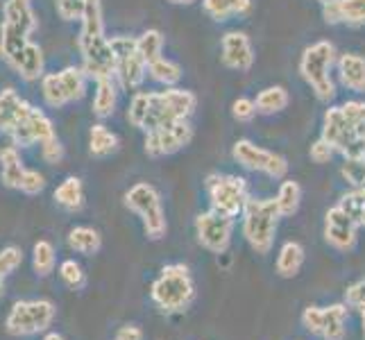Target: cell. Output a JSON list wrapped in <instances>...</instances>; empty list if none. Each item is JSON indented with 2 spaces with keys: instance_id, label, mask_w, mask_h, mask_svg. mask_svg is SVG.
<instances>
[{
  "instance_id": "obj_1",
  "label": "cell",
  "mask_w": 365,
  "mask_h": 340,
  "mask_svg": "<svg viewBox=\"0 0 365 340\" xmlns=\"http://www.w3.org/2000/svg\"><path fill=\"white\" fill-rule=\"evenodd\" d=\"M197 107L193 91L166 86L163 91H136L128 107V120L145 134L188 118Z\"/></svg>"
},
{
  "instance_id": "obj_2",
  "label": "cell",
  "mask_w": 365,
  "mask_h": 340,
  "mask_svg": "<svg viewBox=\"0 0 365 340\" xmlns=\"http://www.w3.org/2000/svg\"><path fill=\"white\" fill-rule=\"evenodd\" d=\"M82 28L78 34V48L82 55V68L89 80L114 78L116 59L111 50L109 36L105 34V16H103V0H89L80 21Z\"/></svg>"
},
{
  "instance_id": "obj_3",
  "label": "cell",
  "mask_w": 365,
  "mask_h": 340,
  "mask_svg": "<svg viewBox=\"0 0 365 340\" xmlns=\"http://www.w3.org/2000/svg\"><path fill=\"white\" fill-rule=\"evenodd\" d=\"M322 138L343 157H365V103H347L329 107L322 116Z\"/></svg>"
},
{
  "instance_id": "obj_4",
  "label": "cell",
  "mask_w": 365,
  "mask_h": 340,
  "mask_svg": "<svg viewBox=\"0 0 365 340\" xmlns=\"http://www.w3.org/2000/svg\"><path fill=\"white\" fill-rule=\"evenodd\" d=\"M150 297H153L155 306L161 313H166V316L186 313L195 302V284L191 270L184 263L163 266L161 274L153 282V288H150Z\"/></svg>"
},
{
  "instance_id": "obj_5",
  "label": "cell",
  "mask_w": 365,
  "mask_h": 340,
  "mask_svg": "<svg viewBox=\"0 0 365 340\" xmlns=\"http://www.w3.org/2000/svg\"><path fill=\"white\" fill-rule=\"evenodd\" d=\"M336 61V46L331 41H316L299 57V75L318 100L329 103L336 96V84L331 80V66Z\"/></svg>"
},
{
  "instance_id": "obj_6",
  "label": "cell",
  "mask_w": 365,
  "mask_h": 340,
  "mask_svg": "<svg viewBox=\"0 0 365 340\" xmlns=\"http://www.w3.org/2000/svg\"><path fill=\"white\" fill-rule=\"evenodd\" d=\"M279 218L282 213L274 200H247L243 209V236L257 254H268L272 249Z\"/></svg>"
},
{
  "instance_id": "obj_7",
  "label": "cell",
  "mask_w": 365,
  "mask_h": 340,
  "mask_svg": "<svg viewBox=\"0 0 365 340\" xmlns=\"http://www.w3.org/2000/svg\"><path fill=\"white\" fill-rule=\"evenodd\" d=\"M55 318H57V309L50 299H19L11 304L7 313L5 329L9 336L16 338L39 336L50 331Z\"/></svg>"
},
{
  "instance_id": "obj_8",
  "label": "cell",
  "mask_w": 365,
  "mask_h": 340,
  "mask_svg": "<svg viewBox=\"0 0 365 340\" xmlns=\"http://www.w3.org/2000/svg\"><path fill=\"white\" fill-rule=\"evenodd\" d=\"M125 207L136 213L143 222V232L150 241H161L168 232L166 211L161 205L159 191L148 182H136L128 193H125Z\"/></svg>"
},
{
  "instance_id": "obj_9",
  "label": "cell",
  "mask_w": 365,
  "mask_h": 340,
  "mask_svg": "<svg viewBox=\"0 0 365 340\" xmlns=\"http://www.w3.org/2000/svg\"><path fill=\"white\" fill-rule=\"evenodd\" d=\"M207 193H209V202L211 209L222 213L227 218H238L243 216V209L247 205V182L238 175H220V172H211L207 182Z\"/></svg>"
},
{
  "instance_id": "obj_10",
  "label": "cell",
  "mask_w": 365,
  "mask_h": 340,
  "mask_svg": "<svg viewBox=\"0 0 365 340\" xmlns=\"http://www.w3.org/2000/svg\"><path fill=\"white\" fill-rule=\"evenodd\" d=\"M86 73L82 66H66L59 73H48L41 78V96L48 107L61 109L78 103L86 93Z\"/></svg>"
},
{
  "instance_id": "obj_11",
  "label": "cell",
  "mask_w": 365,
  "mask_h": 340,
  "mask_svg": "<svg viewBox=\"0 0 365 340\" xmlns=\"http://www.w3.org/2000/svg\"><path fill=\"white\" fill-rule=\"evenodd\" d=\"M109 43L116 59L114 80L118 82L120 89H138L148 78V61L138 53L136 36L116 34L109 36Z\"/></svg>"
},
{
  "instance_id": "obj_12",
  "label": "cell",
  "mask_w": 365,
  "mask_h": 340,
  "mask_svg": "<svg viewBox=\"0 0 365 340\" xmlns=\"http://www.w3.org/2000/svg\"><path fill=\"white\" fill-rule=\"evenodd\" d=\"M232 157L238 166L255 170V172H263L272 180H284L288 172V161L282 155L257 145L255 141H250V138H238L232 148Z\"/></svg>"
},
{
  "instance_id": "obj_13",
  "label": "cell",
  "mask_w": 365,
  "mask_h": 340,
  "mask_svg": "<svg viewBox=\"0 0 365 340\" xmlns=\"http://www.w3.org/2000/svg\"><path fill=\"white\" fill-rule=\"evenodd\" d=\"M347 304L331 306H307L302 313V324L313 336L324 340H345L347 334Z\"/></svg>"
},
{
  "instance_id": "obj_14",
  "label": "cell",
  "mask_w": 365,
  "mask_h": 340,
  "mask_svg": "<svg viewBox=\"0 0 365 340\" xmlns=\"http://www.w3.org/2000/svg\"><path fill=\"white\" fill-rule=\"evenodd\" d=\"M195 236L197 243L211 254H225L227 247L232 245L234 236V218L222 216L218 211H205L195 218Z\"/></svg>"
},
{
  "instance_id": "obj_15",
  "label": "cell",
  "mask_w": 365,
  "mask_h": 340,
  "mask_svg": "<svg viewBox=\"0 0 365 340\" xmlns=\"http://www.w3.org/2000/svg\"><path fill=\"white\" fill-rule=\"evenodd\" d=\"M191 141H193V125L188 123V118H184V120H178L161 130L145 134L143 150L148 157L159 159V157H170L175 153H180V150L186 148Z\"/></svg>"
},
{
  "instance_id": "obj_16",
  "label": "cell",
  "mask_w": 365,
  "mask_h": 340,
  "mask_svg": "<svg viewBox=\"0 0 365 340\" xmlns=\"http://www.w3.org/2000/svg\"><path fill=\"white\" fill-rule=\"evenodd\" d=\"M359 238V225L351 220L341 207H334L327 211L324 216V241L329 243L334 249L349 252L354 249Z\"/></svg>"
},
{
  "instance_id": "obj_17",
  "label": "cell",
  "mask_w": 365,
  "mask_h": 340,
  "mask_svg": "<svg viewBox=\"0 0 365 340\" xmlns=\"http://www.w3.org/2000/svg\"><path fill=\"white\" fill-rule=\"evenodd\" d=\"M220 59H222V64L232 71H238V73L250 71L252 64H255V46H252L250 36L238 30L225 34L220 41Z\"/></svg>"
},
{
  "instance_id": "obj_18",
  "label": "cell",
  "mask_w": 365,
  "mask_h": 340,
  "mask_svg": "<svg viewBox=\"0 0 365 340\" xmlns=\"http://www.w3.org/2000/svg\"><path fill=\"white\" fill-rule=\"evenodd\" d=\"M57 136L55 128H53V120H50L46 113L39 109V107H32L30 116L25 118L19 128H14L9 132V138L14 145H21V148H30L34 143H43L48 138Z\"/></svg>"
},
{
  "instance_id": "obj_19",
  "label": "cell",
  "mask_w": 365,
  "mask_h": 340,
  "mask_svg": "<svg viewBox=\"0 0 365 340\" xmlns=\"http://www.w3.org/2000/svg\"><path fill=\"white\" fill-rule=\"evenodd\" d=\"M32 105L23 100L14 89H5L0 93V132L9 134L14 128L30 116Z\"/></svg>"
},
{
  "instance_id": "obj_20",
  "label": "cell",
  "mask_w": 365,
  "mask_h": 340,
  "mask_svg": "<svg viewBox=\"0 0 365 340\" xmlns=\"http://www.w3.org/2000/svg\"><path fill=\"white\" fill-rule=\"evenodd\" d=\"M322 19L329 25H365V0H334L322 5Z\"/></svg>"
},
{
  "instance_id": "obj_21",
  "label": "cell",
  "mask_w": 365,
  "mask_h": 340,
  "mask_svg": "<svg viewBox=\"0 0 365 340\" xmlns=\"http://www.w3.org/2000/svg\"><path fill=\"white\" fill-rule=\"evenodd\" d=\"M336 71L345 89L365 93V57L356 53H345L336 59Z\"/></svg>"
},
{
  "instance_id": "obj_22",
  "label": "cell",
  "mask_w": 365,
  "mask_h": 340,
  "mask_svg": "<svg viewBox=\"0 0 365 340\" xmlns=\"http://www.w3.org/2000/svg\"><path fill=\"white\" fill-rule=\"evenodd\" d=\"M25 170L28 168L23 166V159L16 145H7L0 150V182H3V186L21 191Z\"/></svg>"
},
{
  "instance_id": "obj_23",
  "label": "cell",
  "mask_w": 365,
  "mask_h": 340,
  "mask_svg": "<svg viewBox=\"0 0 365 340\" xmlns=\"http://www.w3.org/2000/svg\"><path fill=\"white\" fill-rule=\"evenodd\" d=\"M118 82L114 78H103L96 80V93H93V113L98 118H111L118 105Z\"/></svg>"
},
{
  "instance_id": "obj_24",
  "label": "cell",
  "mask_w": 365,
  "mask_h": 340,
  "mask_svg": "<svg viewBox=\"0 0 365 340\" xmlns=\"http://www.w3.org/2000/svg\"><path fill=\"white\" fill-rule=\"evenodd\" d=\"M53 200H55L57 207H61V209L68 211V213L80 211L84 207V184H82V180L75 177V175L66 177L64 182H61L55 188Z\"/></svg>"
},
{
  "instance_id": "obj_25",
  "label": "cell",
  "mask_w": 365,
  "mask_h": 340,
  "mask_svg": "<svg viewBox=\"0 0 365 340\" xmlns=\"http://www.w3.org/2000/svg\"><path fill=\"white\" fill-rule=\"evenodd\" d=\"M66 243H68V247L73 252H78V254L93 257L100 252V247H103V236H100V232L93 230V227L78 225V227H73V230L68 232Z\"/></svg>"
},
{
  "instance_id": "obj_26",
  "label": "cell",
  "mask_w": 365,
  "mask_h": 340,
  "mask_svg": "<svg viewBox=\"0 0 365 340\" xmlns=\"http://www.w3.org/2000/svg\"><path fill=\"white\" fill-rule=\"evenodd\" d=\"M302 266H304V247L297 241L284 243L279 254H277V274L284 277V279H293L299 274Z\"/></svg>"
},
{
  "instance_id": "obj_27",
  "label": "cell",
  "mask_w": 365,
  "mask_h": 340,
  "mask_svg": "<svg viewBox=\"0 0 365 340\" xmlns=\"http://www.w3.org/2000/svg\"><path fill=\"white\" fill-rule=\"evenodd\" d=\"M43 64H46V61H43V50H41V46L30 41L28 46H25L23 55L19 59L16 73L21 75L25 82H34V80L43 78Z\"/></svg>"
},
{
  "instance_id": "obj_28",
  "label": "cell",
  "mask_w": 365,
  "mask_h": 340,
  "mask_svg": "<svg viewBox=\"0 0 365 340\" xmlns=\"http://www.w3.org/2000/svg\"><path fill=\"white\" fill-rule=\"evenodd\" d=\"M118 150V136L105 123H96L89 130V153L98 159H105Z\"/></svg>"
},
{
  "instance_id": "obj_29",
  "label": "cell",
  "mask_w": 365,
  "mask_h": 340,
  "mask_svg": "<svg viewBox=\"0 0 365 340\" xmlns=\"http://www.w3.org/2000/svg\"><path fill=\"white\" fill-rule=\"evenodd\" d=\"M202 7L213 21L225 23L232 16L247 14L252 9V0H202Z\"/></svg>"
},
{
  "instance_id": "obj_30",
  "label": "cell",
  "mask_w": 365,
  "mask_h": 340,
  "mask_svg": "<svg viewBox=\"0 0 365 340\" xmlns=\"http://www.w3.org/2000/svg\"><path fill=\"white\" fill-rule=\"evenodd\" d=\"M257 111L263 113V116H272V113H279L288 107L291 103V93H288L284 86H268V89L259 91L257 96Z\"/></svg>"
},
{
  "instance_id": "obj_31",
  "label": "cell",
  "mask_w": 365,
  "mask_h": 340,
  "mask_svg": "<svg viewBox=\"0 0 365 340\" xmlns=\"http://www.w3.org/2000/svg\"><path fill=\"white\" fill-rule=\"evenodd\" d=\"M57 266V254H55V245L50 241H36L32 247V270L36 277H50L55 272Z\"/></svg>"
},
{
  "instance_id": "obj_32",
  "label": "cell",
  "mask_w": 365,
  "mask_h": 340,
  "mask_svg": "<svg viewBox=\"0 0 365 340\" xmlns=\"http://www.w3.org/2000/svg\"><path fill=\"white\" fill-rule=\"evenodd\" d=\"M148 75L161 86H178L184 71H182V66L178 64V61L159 57L157 61H153V64L148 66Z\"/></svg>"
},
{
  "instance_id": "obj_33",
  "label": "cell",
  "mask_w": 365,
  "mask_h": 340,
  "mask_svg": "<svg viewBox=\"0 0 365 340\" xmlns=\"http://www.w3.org/2000/svg\"><path fill=\"white\" fill-rule=\"evenodd\" d=\"M277 207H279V213L282 218H288V216H295L299 211V205H302V188L295 180H284L282 186H279V193L274 197Z\"/></svg>"
},
{
  "instance_id": "obj_34",
  "label": "cell",
  "mask_w": 365,
  "mask_h": 340,
  "mask_svg": "<svg viewBox=\"0 0 365 340\" xmlns=\"http://www.w3.org/2000/svg\"><path fill=\"white\" fill-rule=\"evenodd\" d=\"M163 34L159 30H145L136 36V48L138 53H141V57L148 61V66L153 64V61H157L159 57H163Z\"/></svg>"
},
{
  "instance_id": "obj_35",
  "label": "cell",
  "mask_w": 365,
  "mask_h": 340,
  "mask_svg": "<svg viewBox=\"0 0 365 340\" xmlns=\"http://www.w3.org/2000/svg\"><path fill=\"white\" fill-rule=\"evenodd\" d=\"M338 207H341L359 227H365V186L351 188L349 193H345L338 200Z\"/></svg>"
},
{
  "instance_id": "obj_36",
  "label": "cell",
  "mask_w": 365,
  "mask_h": 340,
  "mask_svg": "<svg viewBox=\"0 0 365 340\" xmlns=\"http://www.w3.org/2000/svg\"><path fill=\"white\" fill-rule=\"evenodd\" d=\"M23 263V252L16 245H7L0 249V297L5 295V282L14 274Z\"/></svg>"
},
{
  "instance_id": "obj_37",
  "label": "cell",
  "mask_w": 365,
  "mask_h": 340,
  "mask_svg": "<svg viewBox=\"0 0 365 340\" xmlns=\"http://www.w3.org/2000/svg\"><path fill=\"white\" fill-rule=\"evenodd\" d=\"M59 277H61V282H64L71 288V291H82V288L86 286V274H84L82 266L75 259L61 261Z\"/></svg>"
},
{
  "instance_id": "obj_38",
  "label": "cell",
  "mask_w": 365,
  "mask_h": 340,
  "mask_svg": "<svg viewBox=\"0 0 365 340\" xmlns=\"http://www.w3.org/2000/svg\"><path fill=\"white\" fill-rule=\"evenodd\" d=\"M341 175H343V180L354 188L365 186V157H345L341 166Z\"/></svg>"
},
{
  "instance_id": "obj_39",
  "label": "cell",
  "mask_w": 365,
  "mask_h": 340,
  "mask_svg": "<svg viewBox=\"0 0 365 340\" xmlns=\"http://www.w3.org/2000/svg\"><path fill=\"white\" fill-rule=\"evenodd\" d=\"M89 0H55V7H57V14L64 19V21H82L84 19V11Z\"/></svg>"
},
{
  "instance_id": "obj_40",
  "label": "cell",
  "mask_w": 365,
  "mask_h": 340,
  "mask_svg": "<svg viewBox=\"0 0 365 340\" xmlns=\"http://www.w3.org/2000/svg\"><path fill=\"white\" fill-rule=\"evenodd\" d=\"M257 103L252 98H236L232 103V116L238 123H250L252 118L257 116Z\"/></svg>"
},
{
  "instance_id": "obj_41",
  "label": "cell",
  "mask_w": 365,
  "mask_h": 340,
  "mask_svg": "<svg viewBox=\"0 0 365 340\" xmlns=\"http://www.w3.org/2000/svg\"><path fill=\"white\" fill-rule=\"evenodd\" d=\"M43 188H46V177L39 170H32V168L25 170V177H23V184H21V191L25 195H39Z\"/></svg>"
},
{
  "instance_id": "obj_42",
  "label": "cell",
  "mask_w": 365,
  "mask_h": 340,
  "mask_svg": "<svg viewBox=\"0 0 365 340\" xmlns=\"http://www.w3.org/2000/svg\"><path fill=\"white\" fill-rule=\"evenodd\" d=\"M41 157L46 163H50V166H55V163H59L61 159H64V145H61V141L57 136L48 138V141L41 143Z\"/></svg>"
},
{
  "instance_id": "obj_43",
  "label": "cell",
  "mask_w": 365,
  "mask_h": 340,
  "mask_svg": "<svg viewBox=\"0 0 365 340\" xmlns=\"http://www.w3.org/2000/svg\"><path fill=\"white\" fill-rule=\"evenodd\" d=\"M309 157H311V161L313 163H329V159L334 157V148L324 141V138L320 136L316 143L311 145V150H309Z\"/></svg>"
},
{
  "instance_id": "obj_44",
  "label": "cell",
  "mask_w": 365,
  "mask_h": 340,
  "mask_svg": "<svg viewBox=\"0 0 365 340\" xmlns=\"http://www.w3.org/2000/svg\"><path fill=\"white\" fill-rule=\"evenodd\" d=\"M345 302L349 309H363L365 306V282H356L351 284L345 291Z\"/></svg>"
},
{
  "instance_id": "obj_45",
  "label": "cell",
  "mask_w": 365,
  "mask_h": 340,
  "mask_svg": "<svg viewBox=\"0 0 365 340\" xmlns=\"http://www.w3.org/2000/svg\"><path fill=\"white\" fill-rule=\"evenodd\" d=\"M114 340H143V329L138 324H125L114 334Z\"/></svg>"
},
{
  "instance_id": "obj_46",
  "label": "cell",
  "mask_w": 365,
  "mask_h": 340,
  "mask_svg": "<svg viewBox=\"0 0 365 340\" xmlns=\"http://www.w3.org/2000/svg\"><path fill=\"white\" fill-rule=\"evenodd\" d=\"M43 340H66L64 336H59V334H53V331H48L46 336H43Z\"/></svg>"
},
{
  "instance_id": "obj_47",
  "label": "cell",
  "mask_w": 365,
  "mask_h": 340,
  "mask_svg": "<svg viewBox=\"0 0 365 340\" xmlns=\"http://www.w3.org/2000/svg\"><path fill=\"white\" fill-rule=\"evenodd\" d=\"M168 3H173V5H184V7H188V5H193L195 0H168Z\"/></svg>"
},
{
  "instance_id": "obj_48",
  "label": "cell",
  "mask_w": 365,
  "mask_h": 340,
  "mask_svg": "<svg viewBox=\"0 0 365 340\" xmlns=\"http://www.w3.org/2000/svg\"><path fill=\"white\" fill-rule=\"evenodd\" d=\"M361 324H363V338H365V309L361 311Z\"/></svg>"
},
{
  "instance_id": "obj_49",
  "label": "cell",
  "mask_w": 365,
  "mask_h": 340,
  "mask_svg": "<svg viewBox=\"0 0 365 340\" xmlns=\"http://www.w3.org/2000/svg\"><path fill=\"white\" fill-rule=\"evenodd\" d=\"M320 5H329V3H334V0H318Z\"/></svg>"
},
{
  "instance_id": "obj_50",
  "label": "cell",
  "mask_w": 365,
  "mask_h": 340,
  "mask_svg": "<svg viewBox=\"0 0 365 340\" xmlns=\"http://www.w3.org/2000/svg\"><path fill=\"white\" fill-rule=\"evenodd\" d=\"M363 309H365V306H363ZM363 309H361V311H363Z\"/></svg>"
}]
</instances>
